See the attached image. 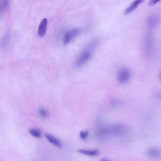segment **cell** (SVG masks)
<instances>
[{
    "label": "cell",
    "mask_w": 161,
    "mask_h": 161,
    "mask_svg": "<svg viewBox=\"0 0 161 161\" xmlns=\"http://www.w3.org/2000/svg\"><path fill=\"white\" fill-rule=\"evenodd\" d=\"M97 42L96 41L92 42L80 52L74 62L75 67H80L89 62L92 57L93 51L97 46Z\"/></svg>",
    "instance_id": "cell-1"
},
{
    "label": "cell",
    "mask_w": 161,
    "mask_h": 161,
    "mask_svg": "<svg viewBox=\"0 0 161 161\" xmlns=\"http://www.w3.org/2000/svg\"><path fill=\"white\" fill-rule=\"evenodd\" d=\"M131 77V72L128 68L124 67L121 69L117 74V80L119 84H123L127 83Z\"/></svg>",
    "instance_id": "cell-2"
},
{
    "label": "cell",
    "mask_w": 161,
    "mask_h": 161,
    "mask_svg": "<svg viewBox=\"0 0 161 161\" xmlns=\"http://www.w3.org/2000/svg\"><path fill=\"white\" fill-rule=\"evenodd\" d=\"M80 30L78 28H74L69 30L65 33L63 38V43L67 45L74 38L79 35Z\"/></svg>",
    "instance_id": "cell-3"
},
{
    "label": "cell",
    "mask_w": 161,
    "mask_h": 161,
    "mask_svg": "<svg viewBox=\"0 0 161 161\" xmlns=\"http://www.w3.org/2000/svg\"><path fill=\"white\" fill-rule=\"evenodd\" d=\"M47 25H48V20L46 18H44L41 21L38 27V35L40 37H43L46 34Z\"/></svg>",
    "instance_id": "cell-4"
},
{
    "label": "cell",
    "mask_w": 161,
    "mask_h": 161,
    "mask_svg": "<svg viewBox=\"0 0 161 161\" xmlns=\"http://www.w3.org/2000/svg\"><path fill=\"white\" fill-rule=\"evenodd\" d=\"M146 153L150 157L159 158L161 156V149L157 147H152L148 149Z\"/></svg>",
    "instance_id": "cell-5"
},
{
    "label": "cell",
    "mask_w": 161,
    "mask_h": 161,
    "mask_svg": "<svg viewBox=\"0 0 161 161\" xmlns=\"http://www.w3.org/2000/svg\"><path fill=\"white\" fill-rule=\"evenodd\" d=\"M45 138L48 140L49 142L54 145L55 146L58 148H61L62 146V143L60 139H58L57 137H55L53 135L49 133L45 134Z\"/></svg>",
    "instance_id": "cell-6"
},
{
    "label": "cell",
    "mask_w": 161,
    "mask_h": 161,
    "mask_svg": "<svg viewBox=\"0 0 161 161\" xmlns=\"http://www.w3.org/2000/svg\"><path fill=\"white\" fill-rule=\"evenodd\" d=\"M145 0H135L129 6L124 12L125 15H128L129 14L133 12L134 10L138 8L139 4L142 3Z\"/></svg>",
    "instance_id": "cell-7"
},
{
    "label": "cell",
    "mask_w": 161,
    "mask_h": 161,
    "mask_svg": "<svg viewBox=\"0 0 161 161\" xmlns=\"http://www.w3.org/2000/svg\"><path fill=\"white\" fill-rule=\"evenodd\" d=\"M154 44L152 41L148 40L145 42L144 46V51L146 55L148 56L152 55L154 53Z\"/></svg>",
    "instance_id": "cell-8"
},
{
    "label": "cell",
    "mask_w": 161,
    "mask_h": 161,
    "mask_svg": "<svg viewBox=\"0 0 161 161\" xmlns=\"http://www.w3.org/2000/svg\"><path fill=\"white\" fill-rule=\"evenodd\" d=\"M78 152L82 155L90 156H95L99 154V150L97 149L93 150L85 149H80L78 150Z\"/></svg>",
    "instance_id": "cell-9"
},
{
    "label": "cell",
    "mask_w": 161,
    "mask_h": 161,
    "mask_svg": "<svg viewBox=\"0 0 161 161\" xmlns=\"http://www.w3.org/2000/svg\"><path fill=\"white\" fill-rule=\"evenodd\" d=\"M30 134L36 138H40L42 137V132L40 130L36 129H30L29 130Z\"/></svg>",
    "instance_id": "cell-10"
},
{
    "label": "cell",
    "mask_w": 161,
    "mask_h": 161,
    "mask_svg": "<svg viewBox=\"0 0 161 161\" xmlns=\"http://www.w3.org/2000/svg\"><path fill=\"white\" fill-rule=\"evenodd\" d=\"M38 112L39 115L42 118H45L48 116V112L43 108H40Z\"/></svg>",
    "instance_id": "cell-11"
},
{
    "label": "cell",
    "mask_w": 161,
    "mask_h": 161,
    "mask_svg": "<svg viewBox=\"0 0 161 161\" xmlns=\"http://www.w3.org/2000/svg\"><path fill=\"white\" fill-rule=\"evenodd\" d=\"M79 136L82 140H85L89 136V132L87 130L82 131L80 132Z\"/></svg>",
    "instance_id": "cell-12"
},
{
    "label": "cell",
    "mask_w": 161,
    "mask_h": 161,
    "mask_svg": "<svg viewBox=\"0 0 161 161\" xmlns=\"http://www.w3.org/2000/svg\"><path fill=\"white\" fill-rule=\"evenodd\" d=\"M160 1H161V0H150L149 2V5L150 6H152Z\"/></svg>",
    "instance_id": "cell-13"
},
{
    "label": "cell",
    "mask_w": 161,
    "mask_h": 161,
    "mask_svg": "<svg viewBox=\"0 0 161 161\" xmlns=\"http://www.w3.org/2000/svg\"><path fill=\"white\" fill-rule=\"evenodd\" d=\"M101 161H111L110 159H109L108 158H106V157H104V158H102Z\"/></svg>",
    "instance_id": "cell-14"
},
{
    "label": "cell",
    "mask_w": 161,
    "mask_h": 161,
    "mask_svg": "<svg viewBox=\"0 0 161 161\" xmlns=\"http://www.w3.org/2000/svg\"><path fill=\"white\" fill-rule=\"evenodd\" d=\"M112 104H113V106H115L118 104V102H117V101H114L112 102Z\"/></svg>",
    "instance_id": "cell-15"
},
{
    "label": "cell",
    "mask_w": 161,
    "mask_h": 161,
    "mask_svg": "<svg viewBox=\"0 0 161 161\" xmlns=\"http://www.w3.org/2000/svg\"><path fill=\"white\" fill-rule=\"evenodd\" d=\"M158 97H159V98H160V99H161V92H160V93H159V95H158Z\"/></svg>",
    "instance_id": "cell-16"
},
{
    "label": "cell",
    "mask_w": 161,
    "mask_h": 161,
    "mask_svg": "<svg viewBox=\"0 0 161 161\" xmlns=\"http://www.w3.org/2000/svg\"><path fill=\"white\" fill-rule=\"evenodd\" d=\"M159 78H160V80H161V73H160V75H159Z\"/></svg>",
    "instance_id": "cell-17"
}]
</instances>
